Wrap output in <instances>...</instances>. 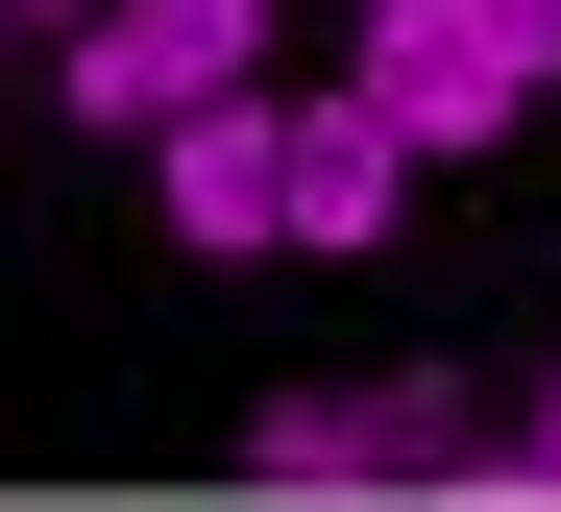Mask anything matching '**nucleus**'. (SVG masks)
Here are the masks:
<instances>
[{"instance_id":"obj_7","label":"nucleus","mask_w":561,"mask_h":512,"mask_svg":"<svg viewBox=\"0 0 561 512\" xmlns=\"http://www.w3.org/2000/svg\"><path fill=\"white\" fill-rule=\"evenodd\" d=\"M513 488H537V512H561V366H537V416H513Z\"/></svg>"},{"instance_id":"obj_9","label":"nucleus","mask_w":561,"mask_h":512,"mask_svg":"<svg viewBox=\"0 0 561 512\" xmlns=\"http://www.w3.org/2000/svg\"><path fill=\"white\" fill-rule=\"evenodd\" d=\"M73 25H99V0H25V49H73Z\"/></svg>"},{"instance_id":"obj_10","label":"nucleus","mask_w":561,"mask_h":512,"mask_svg":"<svg viewBox=\"0 0 561 512\" xmlns=\"http://www.w3.org/2000/svg\"><path fill=\"white\" fill-rule=\"evenodd\" d=\"M0 49H25V0H0Z\"/></svg>"},{"instance_id":"obj_6","label":"nucleus","mask_w":561,"mask_h":512,"mask_svg":"<svg viewBox=\"0 0 561 512\" xmlns=\"http://www.w3.org/2000/svg\"><path fill=\"white\" fill-rule=\"evenodd\" d=\"M244 488H366V390H268V416H244Z\"/></svg>"},{"instance_id":"obj_4","label":"nucleus","mask_w":561,"mask_h":512,"mask_svg":"<svg viewBox=\"0 0 561 512\" xmlns=\"http://www.w3.org/2000/svg\"><path fill=\"white\" fill-rule=\"evenodd\" d=\"M391 195H415V123H391V98H294V244H391Z\"/></svg>"},{"instance_id":"obj_8","label":"nucleus","mask_w":561,"mask_h":512,"mask_svg":"<svg viewBox=\"0 0 561 512\" xmlns=\"http://www.w3.org/2000/svg\"><path fill=\"white\" fill-rule=\"evenodd\" d=\"M489 25H513V49H537V73H561V0H489Z\"/></svg>"},{"instance_id":"obj_2","label":"nucleus","mask_w":561,"mask_h":512,"mask_svg":"<svg viewBox=\"0 0 561 512\" xmlns=\"http://www.w3.org/2000/svg\"><path fill=\"white\" fill-rule=\"evenodd\" d=\"M268 73V0H99V25L49 49V98L99 147H147V123H196V98H244Z\"/></svg>"},{"instance_id":"obj_5","label":"nucleus","mask_w":561,"mask_h":512,"mask_svg":"<svg viewBox=\"0 0 561 512\" xmlns=\"http://www.w3.org/2000/svg\"><path fill=\"white\" fill-rule=\"evenodd\" d=\"M366 488H513V416L463 366H391V390H366Z\"/></svg>"},{"instance_id":"obj_1","label":"nucleus","mask_w":561,"mask_h":512,"mask_svg":"<svg viewBox=\"0 0 561 512\" xmlns=\"http://www.w3.org/2000/svg\"><path fill=\"white\" fill-rule=\"evenodd\" d=\"M342 73H366V98L415 123V171H463V147H513L537 98H561V73H537V49L489 25V0H366V25H342Z\"/></svg>"},{"instance_id":"obj_3","label":"nucleus","mask_w":561,"mask_h":512,"mask_svg":"<svg viewBox=\"0 0 561 512\" xmlns=\"http://www.w3.org/2000/svg\"><path fill=\"white\" fill-rule=\"evenodd\" d=\"M147 195H171V244H294V98H196V123H147Z\"/></svg>"}]
</instances>
